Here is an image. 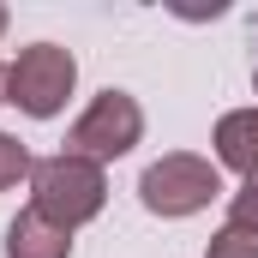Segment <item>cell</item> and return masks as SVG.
Returning a JSON list of instances; mask_svg holds the SVG:
<instances>
[{"label":"cell","mask_w":258,"mask_h":258,"mask_svg":"<svg viewBox=\"0 0 258 258\" xmlns=\"http://www.w3.org/2000/svg\"><path fill=\"white\" fill-rule=\"evenodd\" d=\"M108 204V174L96 168V162H84V156H42V162H30V210L36 216H48L54 228H78V222H90L96 210Z\"/></svg>","instance_id":"obj_1"},{"label":"cell","mask_w":258,"mask_h":258,"mask_svg":"<svg viewBox=\"0 0 258 258\" xmlns=\"http://www.w3.org/2000/svg\"><path fill=\"white\" fill-rule=\"evenodd\" d=\"M138 198H144L150 216H192L210 198H222V174H216V162H204L192 150H174V156H162V162L144 168Z\"/></svg>","instance_id":"obj_2"},{"label":"cell","mask_w":258,"mask_h":258,"mask_svg":"<svg viewBox=\"0 0 258 258\" xmlns=\"http://www.w3.org/2000/svg\"><path fill=\"white\" fill-rule=\"evenodd\" d=\"M72 78H78V60L66 54L60 42H36V48H24L18 60L6 66V102H18L30 120H48V114L66 108Z\"/></svg>","instance_id":"obj_3"},{"label":"cell","mask_w":258,"mask_h":258,"mask_svg":"<svg viewBox=\"0 0 258 258\" xmlns=\"http://www.w3.org/2000/svg\"><path fill=\"white\" fill-rule=\"evenodd\" d=\"M138 132H144V108L132 102L126 90H102L78 120L66 132V156H84V162H114V156H126L132 144H138Z\"/></svg>","instance_id":"obj_4"},{"label":"cell","mask_w":258,"mask_h":258,"mask_svg":"<svg viewBox=\"0 0 258 258\" xmlns=\"http://www.w3.org/2000/svg\"><path fill=\"white\" fill-rule=\"evenodd\" d=\"M72 252V234L54 228L48 216H36V210H18L12 216V228H6V258H66Z\"/></svg>","instance_id":"obj_5"},{"label":"cell","mask_w":258,"mask_h":258,"mask_svg":"<svg viewBox=\"0 0 258 258\" xmlns=\"http://www.w3.org/2000/svg\"><path fill=\"white\" fill-rule=\"evenodd\" d=\"M216 156L246 180H258V108H234L216 120Z\"/></svg>","instance_id":"obj_6"},{"label":"cell","mask_w":258,"mask_h":258,"mask_svg":"<svg viewBox=\"0 0 258 258\" xmlns=\"http://www.w3.org/2000/svg\"><path fill=\"white\" fill-rule=\"evenodd\" d=\"M204 258H258V234L252 228H222V234H210V252Z\"/></svg>","instance_id":"obj_7"},{"label":"cell","mask_w":258,"mask_h":258,"mask_svg":"<svg viewBox=\"0 0 258 258\" xmlns=\"http://www.w3.org/2000/svg\"><path fill=\"white\" fill-rule=\"evenodd\" d=\"M18 174H30V150H24L18 138H6V132H0V192H6V186H18Z\"/></svg>","instance_id":"obj_8"},{"label":"cell","mask_w":258,"mask_h":258,"mask_svg":"<svg viewBox=\"0 0 258 258\" xmlns=\"http://www.w3.org/2000/svg\"><path fill=\"white\" fill-rule=\"evenodd\" d=\"M228 222H234V228H252V234H258V180H246L240 192L228 198Z\"/></svg>","instance_id":"obj_9"},{"label":"cell","mask_w":258,"mask_h":258,"mask_svg":"<svg viewBox=\"0 0 258 258\" xmlns=\"http://www.w3.org/2000/svg\"><path fill=\"white\" fill-rule=\"evenodd\" d=\"M0 102H6V66H0Z\"/></svg>","instance_id":"obj_10"},{"label":"cell","mask_w":258,"mask_h":258,"mask_svg":"<svg viewBox=\"0 0 258 258\" xmlns=\"http://www.w3.org/2000/svg\"><path fill=\"white\" fill-rule=\"evenodd\" d=\"M0 30H6V6H0Z\"/></svg>","instance_id":"obj_11"},{"label":"cell","mask_w":258,"mask_h":258,"mask_svg":"<svg viewBox=\"0 0 258 258\" xmlns=\"http://www.w3.org/2000/svg\"><path fill=\"white\" fill-rule=\"evenodd\" d=\"M252 84H258V66H252Z\"/></svg>","instance_id":"obj_12"}]
</instances>
